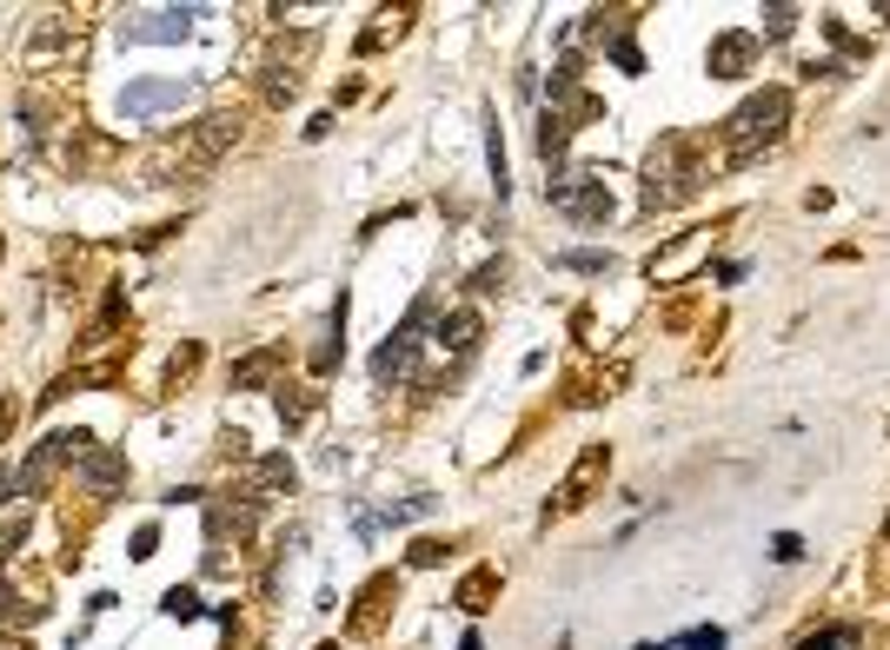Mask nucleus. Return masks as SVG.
<instances>
[{
  "label": "nucleus",
  "instance_id": "1",
  "mask_svg": "<svg viewBox=\"0 0 890 650\" xmlns=\"http://www.w3.org/2000/svg\"><path fill=\"white\" fill-rule=\"evenodd\" d=\"M785 126H791V93H785V86H758V93H745V106L725 120L732 159H758Z\"/></svg>",
  "mask_w": 890,
  "mask_h": 650
},
{
  "label": "nucleus",
  "instance_id": "2",
  "mask_svg": "<svg viewBox=\"0 0 890 650\" xmlns=\"http://www.w3.org/2000/svg\"><path fill=\"white\" fill-rule=\"evenodd\" d=\"M86 452H93V439H86V432H53L47 445H33V452L20 458V472H7V478H0V505H7L13 492H20V498H40V492L53 485V472H60L67 458L80 465Z\"/></svg>",
  "mask_w": 890,
  "mask_h": 650
},
{
  "label": "nucleus",
  "instance_id": "3",
  "mask_svg": "<svg viewBox=\"0 0 890 650\" xmlns=\"http://www.w3.org/2000/svg\"><path fill=\"white\" fill-rule=\"evenodd\" d=\"M233 140H239V113H213V120H200L180 146H166V153H160V173H173V166H180V173H206V166H213Z\"/></svg>",
  "mask_w": 890,
  "mask_h": 650
},
{
  "label": "nucleus",
  "instance_id": "4",
  "mask_svg": "<svg viewBox=\"0 0 890 650\" xmlns=\"http://www.w3.org/2000/svg\"><path fill=\"white\" fill-rule=\"evenodd\" d=\"M645 213H658V206H678L685 193H692V159H685V140H665V146H652V159H645Z\"/></svg>",
  "mask_w": 890,
  "mask_h": 650
},
{
  "label": "nucleus",
  "instance_id": "5",
  "mask_svg": "<svg viewBox=\"0 0 890 650\" xmlns=\"http://www.w3.org/2000/svg\"><path fill=\"white\" fill-rule=\"evenodd\" d=\"M426 326H432V306L419 299V306L406 312V326H399V332H392V339L379 345L372 372H379V379H412V365H419V332H426Z\"/></svg>",
  "mask_w": 890,
  "mask_h": 650
},
{
  "label": "nucleus",
  "instance_id": "6",
  "mask_svg": "<svg viewBox=\"0 0 890 650\" xmlns=\"http://www.w3.org/2000/svg\"><path fill=\"white\" fill-rule=\"evenodd\" d=\"M605 472H612V452H605V445H585V452H579V465L565 472V485L552 492V512H559V518H565V512H579V505L605 485Z\"/></svg>",
  "mask_w": 890,
  "mask_h": 650
},
{
  "label": "nucleus",
  "instance_id": "7",
  "mask_svg": "<svg viewBox=\"0 0 890 650\" xmlns=\"http://www.w3.org/2000/svg\"><path fill=\"white\" fill-rule=\"evenodd\" d=\"M751 60H758V33L751 27H732V33L712 40V80H745Z\"/></svg>",
  "mask_w": 890,
  "mask_h": 650
},
{
  "label": "nucleus",
  "instance_id": "8",
  "mask_svg": "<svg viewBox=\"0 0 890 650\" xmlns=\"http://www.w3.org/2000/svg\"><path fill=\"white\" fill-rule=\"evenodd\" d=\"M193 27V7H160V13H126V40H186Z\"/></svg>",
  "mask_w": 890,
  "mask_h": 650
},
{
  "label": "nucleus",
  "instance_id": "9",
  "mask_svg": "<svg viewBox=\"0 0 890 650\" xmlns=\"http://www.w3.org/2000/svg\"><path fill=\"white\" fill-rule=\"evenodd\" d=\"M80 485L93 492V498H113V492H126V452H86L80 458Z\"/></svg>",
  "mask_w": 890,
  "mask_h": 650
},
{
  "label": "nucleus",
  "instance_id": "10",
  "mask_svg": "<svg viewBox=\"0 0 890 650\" xmlns=\"http://www.w3.org/2000/svg\"><path fill=\"white\" fill-rule=\"evenodd\" d=\"M186 100H193L186 80H146V86H126V93H120L126 113H166V106H186Z\"/></svg>",
  "mask_w": 890,
  "mask_h": 650
},
{
  "label": "nucleus",
  "instance_id": "11",
  "mask_svg": "<svg viewBox=\"0 0 890 650\" xmlns=\"http://www.w3.org/2000/svg\"><path fill=\"white\" fill-rule=\"evenodd\" d=\"M565 213H572L579 226H605V219H612V193H605L592 173H579L572 193H565Z\"/></svg>",
  "mask_w": 890,
  "mask_h": 650
},
{
  "label": "nucleus",
  "instance_id": "12",
  "mask_svg": "<svg viewBox=\"0 0 890 650\" xmlns=\"http://www.w3.org/2000/svg\"><path fill=\"white\" fill-rule=\"evenodd\" d=\"M479 312H452V319H439V332H432V345H446L452 359H472V345H479Z\"/></svg>",
  "mask_w": 890,
  "mask_h": 650
},
{
  "label": "nucleus",
  "instance_id": "13",
  "mask_svg": "<svg viewBox=\"0 0 890 650\" xmlns=\"http://www.w3.org/2000/svg\"><path fill=\"white\" fill-rule=\"evenodd\" d=\"M279 359H286V345H259V352H246V359L233 365V385H239V392H253V385H266Z\"/></svg>",
  "mask_w": 890,
  "mask_h": 650
},
{
  "label": "nucleus",
  "instance_id": "14",
  "mask_svg": "<svg viewBox=\"0 0 890 650\" xmlns=\"http://www.w3.org/2000/svg\"><path fill=\"white\" fill-rule=\"evenodd\" d=\"M492 598H499V571H472V578H459V591H452V605H459L466 618H479Z\"/></svg>",
  "mask_w": 890,
  "mask_h": 650
},
{
  "label": "nucleus",
  "instance_id": "15",
  "mask_svg": "<svg viewBox=\"0 0 890 650\" xmlns=\"http://www.w3.org/2000/svg\"><path fill=\"white\" fill-rule=\"evenodd\" d=\"M339 339H346V292H339V306H333V326H326V345L313 352V372L326 379L333 365H339Z\"/></svg>",
  "mask_w": 890,
  "mask_h": 650
},
{
  "label": "nucleus",
  "instance_id": "16",
  "mask_svg": "<svg viewBox=\"0 0 890 650\" xmlns=\"http://www.w3.org/2000/svg\"><path fill=\"white\" fill-rule=\"evenodd\" d=\"M253 478H259L266 492H293V485H299V472H293V458H286V452H273V458H259V472H253Z\"/></svg>",
  "mask_w": 890,
  "mask_h": 650
},
{
  "label": "nucleus",
  "instance_id": "17",
  "mask_svg": "<svg viewBox=\"0 0 890 650\" xmlns=\"http://www.w3.org/2000/svg\"><path fill=\"white\" fill-rule=\"evenodd\" d=\"M160 611H166V618H180V625H193V618H200V598H193L186 585H173V591L160 598Z\"/></svg>",
  "mask_w": 890,
  "mask_h": 650
},
{
  "label": "nucleus",
  "instance_id": "18",
  "mask_svg": "<svg viewBox=\"0 0 890 650\" xmlns=\"http://www.w3.org/2000/svg\"><path fill=\"white\" fill-rule=\"evenodd\" d=\"M399 20H406V13H379V20H372V33L359 40V53H372V47H386V40H399Z\"/></svg>",
  "mask_w": 890,
  "mask_h": 650
},
{
  "label": "nucleus",
  "instance_id": "19",
  "mask_svg": "<svg viewBox=\"0 0 890 650\" xmlns=\"http://www.w3.org/2000/svg\"><path fill=\"white\" fill-rule=\"evenodd\" d=\"M492 286H505V259H485V266L466 279V292H492Z\"/></svg>",
  "mask_w": 890,
  "mask_h": 650
},
{
  "label": "nucleus",
  "instance_id": "20",
  "mask_svg": "<svg viewBox=\"0 0 890 650\" xmlns=\"http://www.w3.org/2000/svg\"><path fill=\"white\" fill-rule=\"evenodd\" d=\"M200 372V345H186V352H173V365H166V385H186Z\"/></svg>",
  "mask_w": 890,
  "mask_h": 650
},
{
  "label": "nucleus",
  "instance_id": "21",
  "mask_svg": "<svg viewBox=\"0 0 890 650\" xmlns=\"http://www.w3.org/2000/svg\"><path fill=\"white\" fill-rule=\"evenodd\" d=\"M279 419H286V432H293V425H306V419H313L306 392H279Z\"/></svg>",
  "mask_w": 890,
  "mask_h": 650
},
{
  "label": "nucleus",
  "instance_id": "22",
  "mask_svg": "<svg viewBox=\"0 0 890 650\" xmlns=\"http://www.w3.org/2000/svg\"><path fill=\"white\" fill-rule=\"evenodd\" d=\"M20 545H27V512L0 525V565H7V551H20Z\"/></svg>",
  "mask_w": 890,
  "mask_h": 650
},
{
  "label": "nucleus",
  "instance_id": "23",
  "mask_svg": "<svg viewBox=\"0 0 890 650\" xmlns=\"http://www.w3.org/2000/svg\"><path fill=\"white\" fill-rule=\"evenodd\" d=\"M791 20H798V7H765V33H771V40H785Z\"/></svg>",
  "mask_w": 890,
  "mask_h": 650
},
{
  "label": "nucleus",
  "instance_id": "24",
  "mask_svg": "<svg viewBox=\"0 0 890 650\" xmlns=\"http://www.w3.org/2000/svg\"><path fill=\"white\" fill-rule=\"evenodd\" d=\"M406 565H419V571H432V565H446V545H432V538H419Z\"/></svg>",
  "mask_w": 890,
  "mask_h": 650
},
{
  "label": "nucleus",
  "instance_id": "25",
  "mask_svg": "<svg viewBox=\"0 0 890 650\" xmlns=\"http://www.w3.org/2000/svg\"><path fill=\"white\" fill-rule=\"evenodd\" d=\"M565 266H572V272H605L612 252H565Z\"/></svg>",
  "mask_w": 890,
  "mask_h": 650
},
{
  "label": "nucleus",
  "instance_id": "26",
  "mask_svg": "<svg viewBox=\"0 0 890 650\" xmlns=\"http://www.w3.org/2000/svg\"><path fill=\"white\" fill-rule=\"evenodd\" d=\"M851 644H858L851 631H825V638H805L798 650H851Z\"/></svg>",
  "mask_w": 890,
  "mask_h": 650
},
{
  "label": "nucleus",
  "instance_id": "27",
  "mask_svg": "<svg viewBox=\"0 0 890 650\" xmlns=\"http://www.w3.org/2000/svg\"><path fill=\"white\" fill-rule=\"evenodd\" d=\"M612 60H618V66H625V73H638V66H645V60H638V47H632V40H625V33H618V40H612Z\"/></svg>",
  "mask_w": 890,
  "mask_h": 650
},
{
  "label": "nucleus",
  "instance_id": "28",
  "mask_svg": "<svg viewBox=\"0 0 890 650\" xmlns=\"http://www.w3.org/2000/svg\"><path fill=\"white\" fill-rule=\"evenodd\" d=\"M153 551H160V525H140L133 532V558H153Z\"/></svg>",
  "mask_w": 890,
  "mask_h": 650
},
{
  "label": "nucleus",
  "instance_id": "29",
  "mask_svg": "<svg viewBox=\"0 0 890 650\" xmlns=\"http://www.w3.org/2000/svg\"><path fill=\"white\" fill-rule=\"evenodd\" d=\"M678 650H725V631H692V638H678Z\"/></svg>",
  "mask_w": 890,
  "mask_h": 650
},
{
  "label": "nucleus",
  "instance_id": "30",
  "mask_svg": "<svg viewBox=\"0 0 890 650\" xmlns=\"http://www.w3.org/2000/svg\"><path fill=\"white\" fill-rule=\"evenodd\" d=\"M7 618H33V611H20V598H13V585H0V625Z\"/></svg>",
  "mask_w": 890,
  "mask_h": 650
},
{
  "label": "nucleus",
  "instance_id": "31",
  "mask_svg": "<svg viewBox=\"0 0 890 650\" xmlns=\"http://www.w3.org/2000/svg\"><path fill=\"white\" fill-rule=\"evenodd\" d=\"M0 650H33V644H13V638H0Z\"/></svg>",
  "mask_w": 890,
  "mask_h": 650
},
{
  "label": "nucleus",
  "instance_id": "32",
  "mask_svg": "<svg viewBox=\"0 0 890 650\" xmlns=\"http://www.w3.org/2000/svg\"><path fill=\"white\" fill-rule=\"evenodd\" d=\"M884 538H890V518H884Z\"/></svg>",
  "mask_w": 890,
  "mask_h": 650
}]
</instances>
